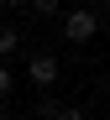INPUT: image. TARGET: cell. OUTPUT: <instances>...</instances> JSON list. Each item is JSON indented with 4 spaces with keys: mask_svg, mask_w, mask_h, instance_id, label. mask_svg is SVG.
<instances>
[{
    "mask_svg": "<svg viewBox=\"0 0 110 120\" xmlns=\"http://www.w3.org/2000/svg\"><path fill=\"white\" fill-rule=\"evenodd\" d=\"M63 37H68L73 47H84V42H94V37H100V16H94L89 5H79V11H68V16H63Z\"/></svg>",
    "mask_w": 110,
    "mask_h": 120,
    "instance_id": "obj_1",
    "label": "cell"
},
{
    "mask_svg": "<svg viewBox=\"0 0 110 120\" xmlns=\"http://www.w3.org/2000/svg\"><path fill=\"white\" fill-rule=\"evenodd\" d=\"M26 78L37 89H58V78H63V63L53 52H32V63H26Z\"/></svg>",
    "mask_w": 110,
    "mask_h": 120,
    "instance_id": "obj_2",
    "label": "cell"
},
{
    "mask_svg": "<svg viewBox=\"0 0 110 120\" xmlns=\"http://www.w3.org/2000/svg\"><path fill=\"white\" fill-rule=\"evenodd\" d=\"M16 47H21V31H16V26H5V21H0V57H11Z\"/></svg>",
    "mask_w": 110,
    "mask_h": 120,
    "instance_id": "obj_3",
    "label": "cell"
},
{
    "mask_svg": "<svg viewBox=\"0 0 110 120\" xmlns=\"http://www.w3.org/2000/svg\"><path fill=\"white\" fill-rule=\"evenodd\" d=\"M26 11H32V16H58L63 0H26Z\"/></svg>",
    "mask_w": 110,
    "mask_h": 120,
    "instance_id": "obj_4",
    "label": "cell"
},
{
    "mask_svg": "<svg viewBox=\"0 0 110 120\" xmlns=\"http://www.w3.org/2000/svg\"><path fill=\"white\" fill-rule=\"evenodd\" d=\"M11 89H16V73H11V63H5V57H0V99H5Z\"/></svg>",
    "mask_w": 110,
    "mask_h": 120,
    "instance_id": "obj_5",
    "label": "cell"
},
{
    "mask_svg": "<svg viewBox=\"0 0 110 120\" xmlns=\"http://www.w3.org/2000/svg\"><path fill=\"white\" fill-rule=\"evenodd\" d=\"M47 120H84V110H79V105H58Z\"/></svg>",
    "mask_w": 110,
    "mask_h": 120,
    "instance_id": "obj_6",
    "label": "cell"
},
{
    "mask_svg": "<svg viewBox=\"0 0 110 120\" xmlns=\"http://www.w3.org/2000/svg\"><path fill=\"white\" fill-rule=\"evenodd\" d=\"M53 110H58V99H53V94H47V89H42V99H37V115H42V120H47V115H53Z\"/></svg>",
    "mask_w": 110,
    "mask_h": 120,
    "instance_id": "obj_7",
    "label": "cell"
},
{
    "mask_svg": "<svg viewBox=\"0 0 110 120\" xmlns=\"http://www.w3.org/2000/svg\"><path fill=\"white\" fill-rule=\"evenodd\" d=\"M5 5H11V11H21V5H26V0H5Z\"/></svg>",
    "mask_w": 110,
    "mask_h": 120,
    "instance_id": "obj_8",
    "label": "cell"
},
{
    "mask_svg": "<svg viewBox=\"0 0 110 120\" xmlns=\"http://www.w3.org/2000/svg\"><path fill=\"white\" fill-rule=\"evenodd\" d=\"M100 31H110V11H105V21H100Z\"/></svg>",
    "mask_w": 110,
    "mask_h": 120,
    "instance_id": "obj_9",
    "label": "cell"
}]
</instances>
